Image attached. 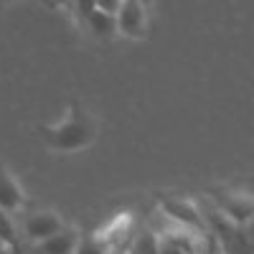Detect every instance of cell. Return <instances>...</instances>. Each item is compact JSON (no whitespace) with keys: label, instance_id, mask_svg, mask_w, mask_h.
Wrapping results in <instances>:
<instances>
[{"label":"cell","instance_id":"obj_1","mask_svg":"<svg viewBox=\"0 0 254 254\" xmlns=\"http://www.w3.org/2000/svg\"><path fill=\"white\" fill-rule=\"evenodd\" d=\"M46 137H49V145L54 150L76 153L94 140V125L84 112L71 110L66 115V120H61L59 125L51 127V130H46Z\"/></svg>","mask_w":254,"mask_h":254},{"label":"cell","instance_id":"obj_2","mask_svg":"<svg viewBox=\"0 0 254 254\" xmlns=\"http://www.w3.org/2000/svg\"><path fill=\"white\" fill-rule=\"evenodd\" d=\"M115 26H117V33H122L127 38H142L145 28H147L145 5L137 3V0H122L120 13L115 15Z\"/></svg>","mask_w":254,"mask_h":254},{"label":"cell","instance_id":"obj_3","mask_svg":"<svg viewBox=\"0 0 254 254\" xmlns=\"http://www.w3.org/2000/svg\"><path fill=\"white\" fill-rule=\"evenodd\" d=\"M163 211L168 219H173L178 224V229H186V231H203V219L198 214V208L190 203V201H183V198H165L163 201Z\"/></svg>","mask_w":254,"mask_h":254},{"label":"cell","instance_id":"obj_4","mask_svg":"<svg viewBox=\"0 0 254 254\" xmlns=\"http://www.w3.org/2000/svg\"><path fill=\"white\" fill-rule=\"evenodd\" d=\"M61 229H64V224H61V219L54 214V211H38V214H31L26 219V226H23L26 237L31 242H36V244L56 237Z\"/></svg>","mask_w":254,"mask_h":254},{"label":"cell","instance_id":"obj_5","mask_svg":"<svg viewBox=\"0 0 254 254\" xmlns=\"http://www.w3.org/2000/svg\"><path fill=\"white\" fill-rule=\"evenodd\" d=\"M221 208V216L234 224V226H244L252 221V214H254V201L252 196H244V193H226L219 203Z\"/></svg>","mask_w":254,"mask_h":254},{"label":"cell","instance_id":"obj_6","mask_svg":"<svg viewBox=\"0 0 254 254\" xmlns=\"http://www.w3.org/2000/svg\"><path fill=\"white\" fill-rule=\"evenodd\" d=\"M20 206H23V190L8 176L5 168H0V211L10 214V211H18Z\"/></svg>","mask_w":254,"mask_h":254},{"label":"cell","instance_id":"obj_7","mask_svg":"<svg viewBox=\"0 0 254 254\" xmlns=\"http://www.w3.org/2000/svg\"><path fill=\"white\" fill-rule=\"evenodd\" d=\"M76 242H79V237L71 229H61L56 237L38 244V254H74Z\"/></svg>","mask_w":254,"mask_h":254},{"label":"cell","instance_id":"obj_8","mask_svg":"<svg viewBox=\"0 0 254 254\" xmlns=\"http://www.w3.org/2000/svg\"><path fill=\"white\" fill-rule=\"evenodd\" d=\"M84 23H87V28H89L94 36H99V38H110V36H115V33H117L115 18H112V15L99 13L97 8H94L87 18H84Z\"/></svg>","mask_w":254,"mask_h":254},{"label":"cell","instance_id":"obj_9","mask_svg":"<svg viewBox=\"0 0 254 254\" xmlns=\"http://www.w3.org/2000/svg\"><path fill=\"white\" fill-rule=\"evenodd\" d=\"M0 247H3V252L18 247V231H15V224H13L10 214H5V211H0Z\"/></svg>","mask_w":254,"mask_h":254},{"label":"cell","instance_id":"obj_10","mask_svg":"<svg viewBox=\"0 0 254 254\" xmlns=\"http://www.w3.org/2000/svg\"><path fill=\"white\" fill-rule=\"evenodd\" d=\"M110 252H112V249L107 247V242H104L99 234L84 237V239H79L76 247H74V254H110Z\"/></svg>","mask_w":254,"mask_h":254},{"label":"cell","instance_id":"obj_11","mask_svg":"<svg viewBox=\"0 0 254 254\" xmlns=\"http://www.w3.org/2000/svg\"><path fill=\"white\" fill-rule=\"evenodd\" d=\"M130 254H158V237L153 231H142L137 234V239L132 242Z\"/></svg>","mask_w":254,"mask_h":254},{"label":"cell","instance_id":"obj_12","mask_svg":"<svg viewBox=\"0 0 254 254\" xmlns=\"http://www.w3.org/2000/svg\"><path fill=\"white\" fill-rule=\"evenodd\" d=\"M120 5H122V0H94V8L104 15H117L120 13Z\"/></svg>","mask_w":254,"mask_h":254},{"label":"cell","instance_id":"obj_13","mask_svg":"<svg viewBox=\"0 0 254 254\" xmlns=\"http://www.w3.org/2000/svg\"><path fill=\"white\" fill-rule=\"evenodd\" d=\"M158 254H183V249L168 237H158Z\"/></svg>","mask_w":254,"mask_h":254},{"label":"cell","instance_id":"obj_14","mask_svg":"<svg viewBox=\"0 0 254 254\" xmlns=\"http://www.w3.org/2000/svg\"><path fill=\"white\" fill-rule=\"evenodd\" d=\"M110 254H125V252H120V249H112V252H110Z\"/></svg>","mask_w":254,"mask_h":254},{"label":"cell","instance_id":"obj_15","mask_svg":"<svg viewBox=\"0 0 254 254\" xmlns=\"http://www.w3.org/2000/svg\"><path fill=\"white\" fill-rule=\"evenodd\" d=\"M0 254H3V247H0Z\"/></svg>","mask_w":254,"mask_h":254}]
</instances>
